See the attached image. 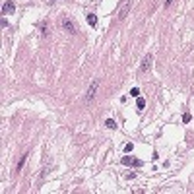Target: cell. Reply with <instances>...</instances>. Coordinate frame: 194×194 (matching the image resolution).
I'll use <instances>...</instances> for the list:
<instances>
[{"mask_svg":"<svg viewBox=\"0 0 194 194\" xmlns=\"http://www.w3.org/2000/svg\"><path fill=\"white\" fill-rule=\"evenodd\" d=\"M60 23H62V27H64L68 33H76V31H78L76 23H74L72 19H68V18H62V22H60Z\"/></svg>","mask_w":194,"mask_h":194,"instance_id":"obj_3","label":"cell"},{"mask_svg":"<svg viewBox=\"0 0 194 194\" xmlns=\"http://www.w3.org/2000/svg\"><path fill=\"white\" fill-rule=\"evenodd\" d=\"M136 105H138V109H144V107H146V99L144 97H136Z\"/></svg>","mask_w":194,"mask_h":194,"instance_id":"obj_11","label":"cell"},{"mask_svg":"<svg viewBox=\"0 0 194 194\" xmlns=\"http://www.w3.org/2000/svg\"><path fill=\"white\" fill-rule=\"evenodd\" d=\"M37 27H39V29H41V33H43V35H49V27H47V22H39V23H37Z\"/></svg>","mask_w":194,"mask_h":194,"instance_id":"obj_8","label":"cell"},{"mask_svg":"<svg viewBox=\"0 0 194 194\" xmlns=\"http://www.w3.org/2000/svg\"><path fill=\"white\" fill-rule=\"evenodd\" d=\"M130 95H132V97H140V89H138V88H132V89H130Z\"/></svg>","mask_w":194,"mask_h":194,"instance_id":"obj_12","label":"cell"},{"mask_svg":"<svg viewBox=\"0 0 194 194\" xmlns=\"http://www.w3.org/2000/svg\"><path fill=\"white\" fill-rule=\"evenodd\" d=\"M190 118H192L190 113H184V115H183V122H190Z\"/></svg>","mask_w":194,"mask_h":194,"instance_id":"obj_13","label":"cell"},{"mask_svg":"<svg viewBox=\"0 0 194 194\" xmlns=\"http://www.w3.org/2000/svg\"><path fill=\"white\" fill-rule=\"evenodd\" d=\"M88 23H89L91 27H95V25H97V16H95V14H88Z\"/></svg>","mask_w":194,"mask_h":194,"instance_id":"obj_9","label":"cell"},{"mask_svg":"<svg viewBox=\"0 0 194 194\" xmlns=\"http://www.w3.org/2000/svg\"><path fill=\"white\" fill-rule=\"evenodd\" d=\"M99 78H95V80L91 82V85H89V89H88V93H85V103H91L93 101V97H95V93H97V89H99Z\"/></svg>","mask_w":194,"mask_h":194,"instance_id":"obj_1","label":"cell"},{"mask_svg":"<svg viewBox=\"0 0 194 194\" xmlns=\"http://www.w3.org/2000/svg\"><path fill=\"white\" fill-rule=\"evenodd\" d=\"M151 68V55H146L142 60V66H140V72H146V70Z\"/></svg>","mask_w":194,"mask_h":194,"instance_id":"obj_4","label":"cell"},{"mask_svg":"<svg viewBox=\"0 0 194 194\" xmlns=\"http://www.w3.org/2000/svg\"><path fill=\"white\" fill-rule=\"evenodd\" d=\"M105 124H107V128H111V130H115V128H117V122H115L113 118H107V121H105Z\"/></svg>","mask_w":194,"mask_h":194,"instance_id":"obj_10","label":"cell"},{"mask_svg":"<svg viewBox=\"0 0 194 194\" xmlns=\"http://www.w3.org/2000/svg\"><path fill=\"white\" fill-rule=\"evenodd\" d=\"M14 10H16V6H14V2H12V0H8V2L2 6V14H4V16L14 14Z\"/></svg>","mask_w":194,"mask_h":194,"instance_id":"obj_5","label":"cell"},{"mask_svg":"<svg viewBox=\"0 0 194 194\" xmlns=\"http://www.w3.org/2000/svg\"><path fill=\"white\" fill-rule=\"evenodd\" d=\"M128 10H130V2H126L124 6H122L121 14H118V19H124V18H126V14H128Z\"/></svg>","mask_w":194,"mask_h":194,"instance_id":"obj_7","label":"cell"},{"mask_svg":"<svg viewBox=\"0 0 194 194\" xmlns=\"http://www.w3.org/2000/svg\"><path fill=\"white\" fill-rule=\"evenodd\" d=\"M171 4H173V0H165V8H169Z\"/></svg>","mask_w":194,"mask_h":194,"instance_id":"obj_15","label":"cell"},{"mask_svg":"<svg viewBox=\"0 0 194 194\" xmlns=\"http://www.w3.org/2000/svg\"><path fill=\"white\" fill-rule=\"evenodd\" d=\"M25 161H27V154H23L22 157H19V161H18V165H16V173H19L23 169V165H25Z\"/></svg>","mask_w":194,"mask_h":194,"instance_id":"obj_6","label":"cell"},{"mask_svg":"<svg viewBox=\"0 0 194 194\" xmlns=\"http://www.w3.org/2000/svg\"><path fill=\"white\" fill-rule=\"evenodd\" d=\"M132 150H134V146H132V144H126V146H124V151H126V154H130Z\"/></svg>","mask_w":194,"mask_h":194,"instance_id":"obj_14","label":"cell"},{"mask_svg":"<svg viewBox=\"0 0 194 194\" xmlns=\"http://www.w3.org/2000/svg\"><path fill=\"white\" fill-rule=\"evenodd\" d=\"M122 165H126V167H142V161L140 159H134V157H130V155H124L122 157Z\"/></svg>","mask_w":194,"mask_h":194,"instance_id":"obj_2","label":"cell"}]
</instances>
